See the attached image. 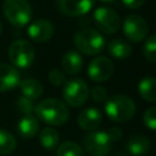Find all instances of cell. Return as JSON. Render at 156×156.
I'll list each match as a JSON object with an SVG mask.
<instances>
[{"mask_svg":"<svg viewBox=\"0 0 156 156\" xmlns=\"http://www.w3.org/2000/svg\"><path fill=\"white\" fill-rule=\"evenodd\" d=\"M37 117L49 126H62L69 117V111L65 102L57 99H44L34 106Z\"/></svg>","mask_w":156,"mask_h":156,"instance_id":"6da1fadb","label":"cell"},{"mask_svg":"<svg viewBox=\"0 0 156 156\" xmlns=\"http://www.w3.org/2000/svg\"><path fill=\"white\" fill-rule=\"evenodd\" d=\"M105 112L111 121L123 123L134 116L135 104L128 95H113L105 101Z\"/></svg>","mask_w":156,"mask_h":156,"instance_id":"7a4b0ae2","label":"cell"},{"mask_svg":"<svg viewBox=\"0 0 156 156\" xmlns=\"http://www.w3.org/2000/svg\"><path fill=\"white\" fill-rule=\"evenodd\" d=\"M74 45L85 55H98L105 48V39L99 30L84 28L74 34Z\"/></svg>","mask_w":156,"mask_h":156,"instance_id":"3957f363","label":"cell"},{"mask_svg":"<svg viewBox=\"0 0 156 156\" xmlns=\"http://www.w3.org/2000/svg\"><path fill=\"white\" fill-rule=\"evenodd\" d=\"M2 12L6 20L17 28L24 27L32 18V6L27 0H5Z\"/></svg>","mask_w":156,"mask_h":156,"instance_id":"277c9868","label":"cell"},{"mask_svg":"<svg viewBox=\"0 0 156 156\" xmlns=\"http://www.w3.org/2000/svg\"><path fill=\"white\" fill-rule=\"evenodd\" d=\"M34 49L33 45L23 39L15 40L9 49V58L13 67L16 68H28L34 61Z\"/></svg>","mask_w":156,"mask_h":156,"instance_id":"5b68a950","label":"cell"},{"mask_svg":"<svg viewBox=\"0 0 156 156\" xmlns=\"http://www.w3.org/2000/svg\"><path fill=\"white\" fill-rule=\"evenodd\" d=\"M63 99L67 105L72 107H79L85 104L89 96V88L87 83L80 78H72L65 82L62 90Z\"/></svg>","mask_w":156,"mask_h":156,"instance_id":"8992f818","label":"cell"},{"mask_svg":"<svg viewBox=\"0 0 156 156\" xmlns=\"http://www.w3.org/2000/svg\"><path fill=\"white\" fill-rule=\"evenodd\" d=\"M83 143L85 151L90 156H106L112 145V141L105 130H90L84 135Z\"/></svg>","mask_w":156,"mask_h":156,"instance_id":"52a82bcc","label":"cell"},{"mask_svg":"<svg viewBox=\"0 0 156 156\" xmlns=\"http://www.w3.org/2000/svg\"><path fill=\"white\" fill-rule=\"evenodd\" d=\"M94 22L99 30L106 34H113L119 29L121 20L116 11L108 7H98L94 11Z\"/></svg>","mask_w":156,"mask_h":156,"instance_id":"ba28073f","label":"cell"},{"mask_svg":"<svg viewBox=\"0 0 156 156\" xmlns=\"http://www.w3.org/2000/svg\"><path fill=\"white\" fill-rule=\"evenodd\" d=\"M123 33L130 41L140 43L146 38L147 24L139 15H128L123 21Z\"/></svg>","mask_w":156,"mask_h":156,"instance_id":"9c48e42d","label":"cell"},{"mask_svg":"<svg viewBox=\"0 0 156 156\" xmlns=\"http://www.w3.org/2000/svg\"><path fill=\"white\" fill-rule=\"evenodd\" d=\"M87 72L91 80L105 82L110 79L113 73V63L105 56H98L90 61Z\"/></svg>","mask_w":156,"mask_h":156,"instance_id":"30bf717a","label":"cell"},{"mask_svg":"<svg viewBox=\"0 0 156 156\" xmlns=\"http://www.w3.org/2000/svg\"><path fill=\"white\" fill-rule=\"evenodd\" d=\"M95 4V0H57L58 10L67 16H82L88 13Z\"/></svg>","mask_w":156,"mask_h":156,"instance_id":"8fae6325","label":"cell"},{"mask_svg":"<svg viewBox=\"0 0 156 156\" xmlns=\"http://www.w3.org/2000/svg\"><path fill=\"white\" fill-rule=\"evenodd\" d=\"M54 32H55V28H54L52 23L44 18L34 21L28 27L29 38L38 43H45V41L50 40L54 35Z\"/></svg>","mask_w":156,"mask_h":156,"instance_id":"7c38bea8","label":"cell"},{"mask_svg":"<svg viewBox=\"0 0 156 156\" xmlns=\"http://www.w3.org/2000/svg\"><path fill=\"white\" fill-rule=\"evenodd\" d=\"M21 83L18 71L10 65L0 63V93L12 90Z\"/></svg>","mask_w":156,"mask_h":156,"instance_id":"4fadbf2b","label":"cell"},{"mask_svg":"<svg viewBox=\"0 0 156 156\" xmlns=\"http://www.w3.org/2000/svg\"><path fill=\"white\" fill-rule=\"evenodd\" d=\"M102 115L101 112L95 107H88L84 108L77 117V123L83 130H95L99 124L101 123Z\"/></svg>","mask_w":156,"mask_h":156,"instance_id":"5bb4252c","label":"cell"},{"mask_svg":"<svg viewBox=\"0 0 156 156\" xmlns=\"http://www.w3.org/2000/svg\"><path fill=\"white\" fill-rule=\"evenodd\" d=\"M61 66L65 73L71 74V76L77 74L78 72H80L83 67V57L78 51L69 50L63 55Z\"/></svg>","mask_w":156,"mask_h":156,"instance_id":"9a60e30c","label":"cell"},{"mask_svg":"<svg viewBox=\"0 0 156 156\" xmlns=\"http://www.w3.org/2000/svg\"><path fill=\"white\" fill-rule=\"evenodd\" d=\"M127 150L134 155V156H143L149 152L150 150V141L145 135L141 134H134L132 135L127 144H126Z\"/></svg>","mask_w":156,"mask_h":156,"instance_id":"2e32d148","label":"cell"},{"mask_svg":"<svg viewBox=\"0 0 156 156\" xmlns=\"http://www.w3.org/2000/svg\"><path fill=\"white\" fill-rule=\"evenodd\" d=\"M17 130L22 138H26V139L33 138L39 130L38 118L32 115H24L17 124Z\"/></svg>","mask_w":156,"mask_h":156,"instance_id":"e0dca14e","label":"cell"},{"mask_svg":"<svg viewBox=\"0 0 156 156\" xmlns=\"http://www.w3.org/2000/svg\"><path fill=\"white\" fill-rule=\"evenodd\" d=\"M107 50H108V54L117 60H124L129 57L132 54L130 44L122 38L112 39L107 45Z\"/></svg>","mask_w":156,"mask_h":156,"instance_id":"ac0fdd59","label":"cell"},{"mask_svg":"<svg viewBox=\"0 0 156 156\" xmlns=\"http://www.w3.org/2000/svg\"><path fill=\"white\" fill-rule=\"evenodd\" d=\"M20 88H21V93L23 96L30 99V100H35L41 96L43 94V85L39 80L34 79V78H28L24 79L23 82L20 83Z\"/></svg>","mask_w":156,"mask_h":156,"instance_id":"d6986e66","label":"cell"},{"mask_svg":"<svg viewBox=\"0 0 156 156\" xmlns=\"http://www.w3.org/2000/svg\"><path fill=\"white\" fill-rule=\"evenodd\" d=\"M138 91L140 96L146 101H156V78L144 77L138 84Z\"/></svg>","mask_w":156,"mask_h":156,"instance_id":"ffe728a7","label":"cell"},{"mask_svg":"<svg viewBox=\"0 0 156 156\" xmlns=\"http://www.w3.org/2000/svg\"><path fill=\"white\" fill-rule=\"evenodd\" d=\"M58 140H60V135H58L57 130L52 127L44 128L39 134V141H40L41 146L46 150L56 149V146L58 145Z\"/></svg>","mask_w":156,"mask_h":156,"instance_id":"44dd1931","label":"cell"},{"mask_svg":"<svg viewBox=\"0 0 156 156\" xmlns=\"http://www.w3.org/2000/svg\"><path fill=\"white\" fill-rule=\"evenodd\" d=\"M16 138L12 133L0 129V155H10L16 149Z\"/></svg>","mask_w":156,"mask_h":156,"instance_id":"7402d4cb","label":"cell"},{"mask_svg":"<svg viewBox=\"0 0 156 156\" xmlns=\"http://www.w3.org/2000/svg\"><path fill=\"white\" fill-rule=\"evenodd\" d=\"M56 156H85L80 145L74 141H63L56 150Z\"/></svg>","mask_w":156,"mask_h":156,"instance_id":"603a6c76","label":"cell"},{"mask_svg":"<svg viewBox=\"0 0 156 156\" xmlns=\"http://www.w3.org/2000/svg\"><path fill=\"white\" fill-rule=\"evenodd\" d=\"M143 51H144L145 57L149 61L156 62V34H154L146 39V41L144 43Z\"/></svg>","mask_w":156,"mask_h":156,"instance_id":"cb8c5ba5","label":"cell"},{"mask_svg":"<svg viewBox=\"0 0 156 156\" xmlns=\"http://www.w3.org/2000/svg\"><path fill=\"white\" fill-rule=\"evenodd\" d=\"M144 124L152 130H156V107H150L144 112Z\"/></svg>","mask_w":156,"mask_h":156,"instance_id":"d4e9b609","label":"cell"},{"mask_svg":"<svg viewBox=\"0 0 156 156\" xmlns=\"http://www.w3.org/2000/svg\"><path fill=\"white\" fill-rule=\"evenodd\" d=\"M17 107L24 115H32V112L34 111L33 100H30V99H28V98H26L23 95L17 100Z\"/></svg>","mask_w":156,"mask_h":156,"instance_id":"484cf974","label":"cell"},{"mask_svg":"<svg viewBox=\"0 0 156 156\" xmlns=\"http://www.w3.org/2000/svg\"><path fill=\"white\" fill-rule=\"evenodd\" d=\"M90 94H91V98H93V100H94L95 102H105V101L108 99V93H107V90H106L104 87H101V85L94 87V88L91 89Z\"/></svg>","mask_w":156,"mask_h":156,"instance_id":"4316f807","label":"cell"},{"mask_svg":"<svg viewBox=\"0 0 156 156\" xmlns=\"http://www.w3.org/2000/svg\"><path fill=\"white\" fill-rule=\"evenodd\" d=\"M49 80L51 84L58 87V85H62L65 82H66V78H65V73L58 69V68H54L49 72Z\"/></svg>","mask_w":156,"mask_h":156,"instance_id":"83f0119b","label":"cell"},{"mask_svg":"<svg viewBox=\"0 0 156 156\" xmlns=\"http://www.w3.org/2000/svg\"><path fill=\"white\" fill-rule=\"evenodd\" d=\"M107 134H108V136H110V139H111L112 143L122 138V130H121L119 128H111V129L107 132Z\"/></svg>","mask_w":156,"mask_h":156,"instance_id":"f1b7e54d","label":"cell"},{"mask_svg":"<svg viewBox=\"0 0 156 156\" xmlns=\"http://www.w3.org/2000/svg\"><path fill=\"white\" fill-rule=\"evenodd\" d=\"M144 1L145 0H122L123 5L128 9H138L144 4Z\"/></svg>","mask_w":156,"mask_h":156,"instance_id":"f546056e","label":"cell"},{"mask_svg":"<svg viewBox=\"0 0 156 156\" xmlns=\"http://www.w3.org/2000/svg\"><path fill=\"white\" fill-rule=\"evenodd\" d=\"M100 1H102V2H113L115 0H100Z\"/></svg>","mask_w":156,"mask_h":156,"instance_id":"4dcf8cb0","label":"cell"},{"mask_svg":"<svg viewBox=\"0 0 156 156\" xmlns=\"http://www.w3.org/2000/svg\"><path fill=\"white\" fill-rule=\"evenodd\" d=\"M1 32H2V26H1V22H0V34H1Z\"/></svg>","mask_w":156,"mask_h":156,"instance_id":"1f68e13d","label":"cell"},{"mask_svg":"<svg viewBox=\"0 0 156 156\" xmlns=\"http://www.w3.org/2000/svg\"><path fill=\"white\" fill-rule=\"evenodd\" d=\"M155 26H156V17H155Z\"/></svg>","mask_w":156,"mask_h":156,"instance_id":"d6a6232c","label":"cell"}]
</instances>
